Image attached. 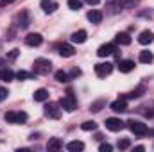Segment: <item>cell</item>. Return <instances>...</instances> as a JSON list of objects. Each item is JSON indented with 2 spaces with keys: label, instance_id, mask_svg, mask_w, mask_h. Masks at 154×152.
Returning <instances> with one entry per match:
<instances>
[{
  "label": "cell",
  "instance_id": "35",
  "mask_svg": "<svg viewBox=\"0 0 154 152\" xmlns=\"http://www.w3.org/2000/svg\"><path fill=\"white\" fill-rule=\"evenodd\" d=\"M18 54H20V50H18V48H13V50L9 52V59H14Z\"/></svg>",
  "mask_w": 154,
  "mask_h": 152
},
{
  "label": "cell",
  "instance_id": "4",
  "mask_svg": "<svg viewBox=\"0 0 154 152\" xmlns=\"http://www.w3.org/2000/svg\"><path fill=\"white\" fill-rule=\"evenodd\" d=\"M45 116L47 118H52V120H57L61 116V109H59V104L56 102H48L45 106Z\"/></svg>",
  "mask_w": 154,
  "mask_h": 152
},
{
  "label": "cell",
  "instance_id": "11",
  "mask_svg": "<svg viewBox=\"0 0 154 152\" xmlns=\"http://www.w3.org/2000/svg\"><path fill=\"white\" fill-rule=\"evenodd\" d=\"M111 109H113L115 113H124V111H127V100L120 97L118 100L111 102Z\"/></svg>",
  "mask_w": 154,
  "mask_h": 152
},
{
  "label": "cell",
  "instance_id": "32",
  "mask_svg": "<svg viewBox=\"0 0 154 152\" xmlns=\"http://www.w3.org/2000/svg\"><path fill=\"white\" fill-rule=\"evenodd\" d=\"M102 106H104V100H99V102H93L90 109H91V111H100V108H102Z\"/></svg>",
  "mask_w": 154,
  "mask_h": 152
},
{
  "label": "cell",
  "instance_id": "3",
  "mask_svg": "<svg viewBox=\"0 0 154 152\" xmlns=\"http://www.w3.org/2000/svg\"><path fill=\"white\" fill-rule=\"evenodd\" d=\"M127 127H129L131 132H134L136 136H143V134H147V125L142 123V122H138V120H129V122H127Z\"/></svg>",
  "mask_w": 154,
  "mask_h": 152
},
{
  "label": "cell",
  "instance_id": "27",
  "mask_svg": "<svg viewBox=\"0 0 154 152\" xmlns=\"http://www.w3.org/2000/svg\"><path fill=\"white\" fill-rule=\"evenodd\" d=\"M99 125H97V122H93V120H88V122H84V123H81V129L82 131H95Z\"/></svg>",
  "mask_w": 154,
  "mask_h": 152
},
{
  "label": "cell",
  "instance_id": "16",
  "mask_svg": "<svg viewBox=\"0 0 154 152\" xmlns=\"http://www.w3.org/2000/svg\"><path fill=\"white\" fill-rule=\"evenodd\" d=\"M86 16H88V20H90L91 23H100V22H102V13H100V11H97V9L90 11Z\"/></svg>",
  "mask_w": 154,
  "mask_h": 152
},
{
  "label": "cell",
  "instance_id": "30",
  "mask_svg": "<svg viewBox=\"0 0 154 152\" xmlns=\"http://www.w3.org/2000/svg\"><path fill=\"white\" fill-rule=\"evenodd\" d=\"M120 150H125V149H129L131 147V141L127 140V138H124V140H118V145H116Z\"/></svg>",
  "mask_w": 154,
  "mask_h": 152
},
{
  "label": "cell",
  "instance_id": "23",
  "mask_svg": "<svg viewBox=\"0 0 154 152\" xmlns=\"http://www.w3.org/2000/svg\"><path fill=\"white\" fill-rule=\"evenodd\" d=\"M115 39H116L118 45H129V43H131V36H129L127 32H118Z\"/></svg>",
  "mask_w": 154,
  "mask_h": 152
},
{
  "label": "cell",
  "instance_id": "22",
  "mask_svg": "<svg viewBox=\"0 0 154 152\" xmlns=\"http://www.w3.org/2000/svg\"><path fill=\"white\" fill-rule=\"evenodd\" d=\"M138 59H140V63H145L147 65V63H152L154 56H152V52H149V50H142Z\"/></svg>",
  "mask_w": 154,
  "mask_h": 152
},
{
  "label": "cell",
  "instance_id": "21",
  "mask_svg": "<svg viewBox=\"0 0 154 152\" xmlns=\"http://www.w3.org/2000/svg\"><path fill=\"white\" fill-rule=\"evenodd\" d=\"M86 38H88L86 31H77V32H74V34H72V41H74V43H84V41H86Z\"/></svg>",
  "mask_w": 154,
  "mask_h": 152
},
{
  "label": "cell",
  "instance_id": "39",
  "mask_svg": "<svg viewBox=\"0 0 154 152\" xmlns=\"http://www.w3.org/2000/svg\"><path fill=\"white\" fill-rule=\"evenodd\" d=\"M134 150L136 152H143L145 150V147H143V145H138V147H134Z\"/></svg>",
  "mask_w": 154,
  "mask_h": 152
},
{
  "label": "cell",
  "instance_id": "38",
  "mask_svg": "<svg viewBox=\"0 0 154 152\" xmlns=\"http://www.w3.org/2000/svg\"><path fill=\"white\" fill-rule=\"evenodd\" d=\"M13 2H14V0H0L2 5H9V4H13Z\"/></svg>",
  "mask_w": 154,
  "mask_h": 152
},
{
  "label": "cell",
  "instance_id": "34",
  "mask_svg": "<svg viewBox=\"0 0 154 152\" xmlns=\"http://www.w3.org/2000/svg\"><path fill=\"white\" fill-rule=\"evenodd\" d=\"M7 95H9V91H7L5 88H0V100H5Z\"/></svg>",
  "mask_w": 154,
  "mask_h": 152
},
{
  "label": "cell",
  "instance_id": "5",
  "mask_svg": "<svg viewBox=\"0 0 154 152\" xmlns=\"http://www.w3.org/2000/svg\"><path fill=\"white\" fill-rule=\"evenodd\" d=\"M59 106H61L65 111L72 113V111H75L77 109V100L72 97V95H68V97H63V99L59 100Z\"/></svg>",
  "mask_w": 154,
  "mask_h": 152
},
{
  "label": "cell",
  "instance_id": "37",
  "mask_svg": "<svg viewBox=\"0 0 154 152\" xmlns=\"http://www.w3.org/2000/svg\"><path fill=\"white\" fill-rule=\"evenodd\" d=\"M86 4H90V5H97V4H100V0H84Z\"/></svg>",
  "mask_w": 154,
  "mask_h": 152
},
{
  "label": "cell",
  "instance_id": "31",
  "mask_svg": "<svg viewBox=\"0 0 154 152\" xmlns=\"http://www.w3.org/2000/svg\"><path fill=\"white\" fill-rule=\"evenodd\" d=\"M138 2H140V0H122V7H125V9H131V7H134Z\"/></svg>",
  "mask_w": 154,
  "mask_h": 152
},
{
  "label": "cell",
  "instance_id": "29",
  "mask_svg": "<svg viewBox=\"0 0 154 152\" xmlns=\"http://www.w3.org/2000/svg\"><path fill=\"white\" fill-rule=\"evenodd\" d=\"M68 7H70L72 11H79V9L82 7V2H81V0H68Z\"/></svg>",
  "mask_w": 154,
  "mask_h": 152
},
{
  "label": "cell",
  "instance_id": "33",
  "mask_svg": "<svg viewBox=\"0 0 154 152\" xmlns=\"http://www.w3.org/2000/svg\"><path fill=\"white\" fill-rule=\"evenodd\" d=\"M99 150H100V152H111V150H113V147H111L109 143H100Z\"/></svg>",
  "mask_w": 154,
  "mask_h": 152
},
{
  "label": "cell",
  "instance_id": "6",
  "mask_svg": "<svg viewBox=\"0 0 154 152\" xmlns=\"http://www.w3.org/2000/svg\"><path fill=\"white\" fill-rule=\"evenodd\" d=\"M113 72V65L111 63H99L95 65V74L99 77H108Z\"/></svg>",
  "mask_w": 154,
  "mask_h": 152
},
{
  "label": "cell",
  "instance_id": "1",
  "mask_svg": "<svg viewBox=\"0 0 154 152\" xmlns=\"http://www.w3.org/2000/svg\"><path fill=\"white\" fill-rule=\"evenodd\" d=\"M50 70H52V63H50L48 59L39 57V59L34 61V72H36V74H39V75H47Z\"/></svg>",
  "mask_w": 154,
  "mask_h": 152
},
{
  "label": "cell",
  "instance_id": "14",
  "mask_svg": "<svg viewBox=\"0 0 154 152\" xmlns=\"http://www.w3.org/2000/svg\"><path fill=\"white\" fill-rule=\"evenodd\" d=\"M133 68H134V61H131V59H124V61H120V65H118V70H120L122 74H129Z\"/></svg>",
  "mask_w": 154,
  "mask_h": 152
},
{
  "label": "cell",
  "instance_id": "24",
  "mask_svg": "<svg viewBox=\"0 0 154 152\" xmlns=\"http://www.w3.org/2000/svg\"><path fill=\"white\" fill-rule=\"evenodd\" d=\"M143 91H145V88H143V86H140V88H136L134 91H131V93H127V95H122V99H125V100H127V99H138Z\"/></svg>",
  "mask_w": 154,
  "mask_h": 152
},
{
  "label": "cell",
  "instance_id": "20",
  "mask_svg": "<svg viewBox=\"0 0 154 152\" xmlns=\"http://www.w3.org/2000/svg\"><path fill=\"white\" fill-rule=\"evenodd\" d=\"M66 149L70 152H81V150H84V143L75 140V141H70V143L66 145Z\"/></svg>",
  "mask_w": 154,
  "mask_h": 152
},
{
  "label": "cell",
  "instance_id": "2",
  "mask_svg": "<svg viewBox=\"0 0 154 152\" xmlns=\"http://www.w3.org/2000/svg\"><path fill=\"white\" fill-rule=\"evenodd\" d=\"M5 120L9 123H25L27 122V113H23V111H7Z\"/></svg>",
  "mask_w": 154,
  "mask_h": 152
},
{
  "label": "cell",
  "instance_id": "26",
  "mask_svg": "<svg viewBox=\"0 0 154 152\" xmlns=\"http://www.w3.org/2000/svg\"><path fill=\"white\" fill-rule=\"evenodd\" d=\"M14 77L18 79V81H27V79H32L34 74H31V72H25V70H20V72H16Z\"/></svg>",
  "mask_w": 154,
  "mask_h": 152
},
{
  "label": "cell",
  "instance_id": "12",
  "mask_svg": "<svg viewBox=\"0 0 154 152\" xmlns=\"http://www.w3.org/2000/svg\"><path fill=\"white\" fill-rule=\"evenodd\" d=\"M152 41H154V34L151 31H142L140 32V36H138V43L140 45H149Z\"/></svg>",
  "mask_w": 154,
  "mask_h": 152
},
{
  "label": "cell",
  "instance_id": "13",
  "mask_svg": "<svg viewBox=\"0 0 154 152\" xmlns=\"http://www.w3.org/2000/svg\"><path fill=\"white\" fill-rule=\"evenodd\" d=\"M16 20H18V27H20V29H27V27H29V23H31L29 14H27L25 11H22V13L16 16Z\"/></svg>",
  "mask_w": 154,
  "mask_h": 152
},
{
  "label": "cell",
  "instance_id": "10",
  "mask_svg": "<svg viewBox=\"0 0 154 152\" xmlns=\"http://www.w3.org/2000/svg\"><path fill=\"white\" fill-rule=\"evenodd\" d=\"M115 52V45L113 43H106V45H100L99 50H97V56L99 57H106V56H111Z\"/></svg>",
  "mask_w": 154,
  "mask_h": 152
},
{
  "label": "cell",
  "instance_id": "36",
  "mask_svg": "<svg viewBox=\"0 0 154 152\" xmlns=\"http://www.w3.org/2000/svg\"><path fill=\"white\" fill-rule=\"evenodd\" d=\"M77 75H81V70H77V68H74V70L68 74V77H70V79H72V77H77Z\"/></svg>",
  "mask_w": 154,
  "mask_h": 152
},
{
  "label": "cell",
  "instance_id": "9",
  "mask_svg": "<svg viewBox=\"0 0 154 152\" xmlns=\"http://www.w3.org/2000/svg\"><path fill=\"white\" fill-rule=\"evenodd\" d=\"M57 52H59V56H63V57H72L75 50H74L72 45H68V43H61V45H57Z\"/></svg>",
  "mask_w": 154,
  "mask_h": 152
},
{
  "label": "cell",
  "instance_id": "28",
  "mask_svg": "<svg viewBox=\"0 0 154 152\" xmlns=\"http://www.w3.org/2000/svg\"><path fill=\"white\" fill-rule=\"evenodd\" d=\"M54 77H56V81H59V82H66V81L70 79V77H68V74H66V72H63V70H57Z\"/></svg>",
  "mask_w": 154,
  "mask_h": 152
},
{
  "label": "cell",
  "instance_id": "25",
  "mask_svg": "<svg viewBox=\"0 0 154 152\" xmlns=\"http://www.w3.org/2000/svg\"><path fill=\"white\" fill-rule=\"evenodd\" d=\"M108 7L111 9V13H116L122 9V0H108Z\"/></svg>",
  "mask_w": 154,
  "mask_h": 152
},
{
  "label": "cell",
  "instance_id": "19",
  "mask_svg": "<svg viewBox=\"0 0 154 152\" xmlns=\"http://www.w3.org/2000/svg\"><path fill=\"white\" fill-rule=\"evenodd\" d=\"M13 79H14V72H13V70H9V68H2V70H0V81L9 82V81H13Z\"/></svg>",
  "mask_w": 154,
  "mask_h": 152
},
{
  "label": "cell",
  "instance_id": "15",
  "mask_svg": "<svg viewBox=\"0 0 154 152\" xmlns=\"http://www.w3.org/2000/svg\"><path fill=\"white\" fill-rule=\"evenodd\" d=\"M39 5H41V9H43L45 13H48V14H50V13H54V11L57 9V4H56V2H52V0H41V4H39Z\"/></svg>",
  "mask_w": 154,
  "mask_h": 152
},
{
  "label": "cell",
  "instance_id": "8",
  "mask_svg": "<svg viewBox=\"0 0 154 152\" xmlns=\"http://www.w3.org/2000/svg\"><path fill=\"white\" fill-rule=\"evenodd\" d=\"M25 43H27L29 47H39V45L43 43V36L38 34V32H31V34L25 36Z\"/></svg>",
  "mask_w": 154,
  "mask_h": 152
},
{
  "label": "cell",
  "instance_id": "17",
  "mask_svg": "<svg viewBox=\"0 0 154 152\" xmlns=\"http://www.w3.org/2000/svg\"><path fill=\"white\" fill-rule=\"evenodd\" d=\"M47 149L48 150H59V149H63V141L59 138H50L47 143Z\"/></svg>",
  "mask_w": 154,
  "mask_h": 152
},
{
  "label": "cell",
  "instance_id": "40",
  "mask_svg": "<svg viewBox=\"0 0 154 152\" xmlns=\"http://www.w3.org/2000/svg\"><path fill=\"white\" fill-rule=\"evenodd\" d=\"M0 63H2V61H0Z\"/></svg>",
  "mask_w": 154,
  "mask_h": 152
},
{
  "label": "cell",
  "instance_id": "18",
  "mask_svg": "<svg viewBox=\"0 0 154 152\" xmlns=\"http://www.w3.org/2000/svg\"><path fill=\"white\" fill-rule=\"evenodd\" d=\"M34 100H38V102H45V100H48V91L45 90V88H39L34 91Z\"/></svg>",
  "mask_w": 154,
  "mask_h": 152
},
{
  "label": "cell",
  "instance_id": "7",
  "mask_svg": "<svg viewBox=\"0 0 154 152\" xmlns=\"http://www.w3.org/2000/svg\"><path fill=\"white\" fill-rule=\"evenodd\" d=\"M106 129L113 131V132H118L124 129V122L120 118H106Z\"/></svg>",
  "mask_w": 154,
  "mask_h": 152
}]
</instances>
